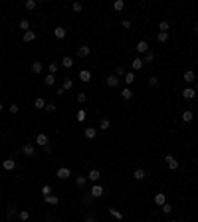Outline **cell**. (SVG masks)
Segmentation results:
<instances>
[{
    "label": "cell",
    "mask_w": 198,
    "mask_h": 222,
    "mask_svg": "<svg viewBox=\"0 0 198 222\" xmlns=\"http://www.w3.org/2000/svg\"><path fill=\"white\" fill-rule=\"evenodd\" d=\"M56 177L60 179V181H65V179H69V177H71V171L67 169V167H62V169H58Z\"/></svg>",
    "instance_id": "1"
},
{
    "label": "cell",
    "mask_w": 198,
    "mask_h": 222,
    "mask_svg": "<svg viewBox=\"0 0 198 222\" xmlns=\"http://www.w3.org/2000/svg\"><path fill=\"white\" fill-rule=\"evenodd\" d=\"M103 186H101V185H95L93 188H91V190H89V194L91 196H93V198H99V196H103Z\"/></svg>",
    "instance_id": "2"
},
{
    "label": "cell",
    "mask_w": 198,
    "mask_h": 222,
    "mask_svg": "<svg viewBox=\"0 0 198 222\" xmlns=\"http://www.w3.org/2000/svg\"><path fill=\"white\" fill-rule=\"evenodd\" d=\"M48 143H50V139H48V135H46V133H40V135L36 137V145H40V147H46Z\"/></svg>",
    "instance_id": "3"
},
{
    "label": "cell",
    "mask_w": 198,
    "mask_h": 222,
    "mask_svg": "<svg viewBox=\"0 0 198 222\" xmlns=\"http://www.w3.org/2000/svg\"><path fill=\"white\" fill-rule=\"evenodd\" d=\"M165 163H166L168 167H170L172 171H174V169H178V161H176V159L172 157V155H166V157H165Z\"/></svg>",
    "instance_id": "4"
},
{
    "label": "cell",
    "mask_w": 198,
    "mask_h": 222,
    "mask_svg": "<svg viewBox=\"0 0 198 222\" xmlns=\"http://www.w3.org/2000/svg\"><path fill=\"white\" fill-rule=\"evenodd\" d=\"M65 34H67V30H65L64 26H58L56 30H54V36H56L58 40H64V38H65Z\"/></svg>",
    "instance_id": "5"
},
{
    "label": "cell",
    "mask_w": 198,
    "mask_h": 222,
    "mask_svg": "<svg viewBox=\"0 0 198 222\" xmlns=\"http://www.w3.org/2000/svg\"><path fill=\"white\" fill-rule=\"evenodd\" d=\"M2 167H4V171H12L16 167V161H14V159H4V161H2Z\"/></svg>",
    "instance_id": "6"
},
{
    "label": "cell",
    "mask_w": 198,
    "mask_h": 222,
    "mask_svg": "<svg viewBox=\"0 0 198 222\" xmlns=\"http://www.w3.org/2000/svg\"><path fill=\"white\" fill-rule=\"evenodd\" d=\"M79 79H81L83 83L91 81V72H89V70H81V72H79Z\"/></svg>",
    "instance_id": "7"
},
{
    "label": "cell",
    "mask_w": 198,
    "mask_h": 222,
    "mask_svg": "<svg viewBox=\"0 0 198 222\" xmlns=\"http://www.w3.org/2000/svg\"><path fill=\"white\" fill-rule=\"evenodd\" d=\"M87 179H89V181H93V182H97L99 179H101V173H99L97 169H91L89 175H87Z\"/></svg>",
    "instance_id": "8"
},
{
    "label": "cell",
    "mask_w": 198,
    "mask_h": 222,
    "mask_svg": "<svg viewBox=\"0 0 198 222\" xmlns=\"http://www.w3.org/2000/svg\"><path fill=\"white\" fill-rule=\"evenodd\" d=\"M105 83H107L109 87H117L119 85V77H117V75H109V77L105 79Z\"/></svg>",
    "instance_id": "9"
},
{
    "label": "cell",
    "mask_w": 198,
    "mask_h": 222,
    "mask_svg": "<svg viewBox=\"0 0 198 222\" xmlns=\"http://www.w3.org/2000/svg\"><path fill=\"white\" fill-rule=\"evenodd\" d=\"M137 52H139V54H147V52H149V44H147L145 40H141V42L137 44Z\"/></svg>",
    "instance_id": "10"
},
{
    "label": "cell",
    "mask_w": 198,
    "mask_h": 222,
    "mask_svg": "<svg viewBox=\"0 0 198 222\" xmlns=\"http://www.w3.org/2000/svg\"><path fill=\"white\" fill-rule=\"evenodd\" d=\"M182 97L184 99H192V97H196V91L192 89V87H186V89H182Z\"/></svg>",
    "instance_id": "11"
},
{
    "label": "cell",
    "mask_w": 198,
    "mask_h": 222,
    "mask_svg": "<svg viewBox=\"0 0 198 222\" xmlns=\"http://www.w3.org/2000/svg\"><path fill=\"white\" fill-rule=\"evenodd\" d=\"M89 52H91L89 46H81V48H77V56L79 58H87V56H89Z\"/></svg>",
    "instance_id": "12"
},
{
    "label": "cell",
    "mask_w": 198,
    "mask_h": 222,
    "mask_svg": "<svg viewBox=\"0 0 198 222\" xmlns=\"http://www.w3.org/2000/svg\"><path fill=\"white\" fill-rule=\"evenodd\" d=\"M22 153L26 155V157H32V155H34V145H32V143H26V145L22 147Z\"/></svg>",
    "instance_id": "13"
},
{
    "label": "cell",
    "mask_w": 198,
    "mask_h": 222,
    "mask_svg": "<svg viewBox=\"0 0 198 222\" xmlns=\"http://www.w3.org/2000/svg\"><path fill=\"white\" fill-rule=\"evenodd\" d=\"M143 66H145V64H143V60H141V58H135V60L131 62V68L135 70V72H139V70H141Z\"/></svg>",
    "instance_id": "14"
},
{
    "label": "cell",
    "mask_w": 198,
    "mask_h": 222,
    "mask_svg": "<svg viewBox=\"0 0 198 222\" xmlns=\"http://www.w3.org/2000/svg\"><path fill=\"white\" fill-rule=\"evenodd\" d=\"M194 79H196V73L192 72V70H188V72H184V81H186V83H192Z\"/></svg>",
    "instance_id": "15"
},
{
    "label": "cell",
    "mask_w": 198,
    "mask_h": 222,
    "mask_svg": "<svg viewBox=\"0 0 198 222\" xmlns=\"http://www.w3.org/2000/svg\"><path fill=\"white\" fill-rule=\"evenodd\" d=\"M109 214H111L113 216V218H117V220H123V212H121V210H117V208H109Z\"/></svg>",
    "instance_id": "16"
},
{
    "label": "cell",
    "mask_w": 198,
    "mask_h": 222,
    "mask_svg": "<svg viewBox=\"0 0 198 222\" xmlns=\"http://www.w3.org/2000/svg\"><path fill=\"white\" fill-rule=\"evenodd\" d=\"M44 83H46L48 87H52L54 83H56V75H54V73H48V75L44 77Z\"/></svg>",
    "instance_id": "17"
},
{
    "label": "cell",
    "mask_w": 198,
    "mask_h": 222,
    "mask_svg": "<svg viewBox=\"0 0 198 222\" xmlns=\"http://www.w3.org/2000/svg\"><path fill=\"white\" fill-rule=\"evenodd\" d=\"M46 202L52 204V206H56V204H60V198H58L56 194H50V196H46Z\"/></svg>",
    "instance_id": "18"
},
{
    "label": "cell",
    "mask_w": 198,
    "mask_h": 222,
    "mask_svg": "<svg viewBox=\"0 0 198 222\" xmlns=\"http://www.w3.org/2000/svg\"><path fill=\"white\" fill-rule=\"evenodd\" d=\"M121 95H123V99H125V101H131V99H133V91L129 89V87H125V89L121 91Z\"/></svg>",
    "instance_id": "19"
},
{
    "label": "cell",
    "mask_w": 198,
    "mask_h": 222,
    "mask_svg": "<svg viewBox=\"0 0 198 222\" xmlns=\"http://www.w3.org/2000/svg\"><path fill=\"white\" fill-rule=\"evenodd\" d=\"M42 70H44V64H42V62H34V64H32V72L36 73V75L40 73Z\"/></svg>",
    "instance_id": "20"
},
{
    "label": "cell",
    "mask_w": 198,
    "mask_h": 222,
    "mask_svg": "<svg viewBox=\"0 0 198 222\" xmlns=\"http://www.w3.org/2000/svg\"><path fill=\"white\" fill-rule=\"evenodd\" d=\"M133 177H135V179H137V181H143V179H145V177H147V173H145V169H137V171H135V173H133Z\"/></svg>",
    "instance_id": "21"
},
{
    "label": "cell",
    "mask_w": 198,
    "mask_h": 222,
    "mask_svg": "<svg viewBox=\"0 0 198 222\" xmlns=\"http://www.w3.org/2000/svg\"><path fill=\"white\" fill-rule=\"evenodd\" d=\"M34 40H36V32H32V30L24 32V42H34Z\"/></svg>",
    "instance_id": "22"
},
{
    "label": "cell",
    "mask_w": 198,
    "mask_h": 222,
    "mask_svg": "<svg viewBox=\"0 0 198 222\" xmlns=\"http://www.w3.org/2000/svg\"><path fill=\"white\" fill-rule=\"evenodd\" d=\"M155 202H157V204H159V206H163V204H165V202H166V196H165V194H163V192H159V194H157V196H155Z\"/></svg>",
    "instance_id": "23"
},
{
    "label": "cell",
    "mask_w": 198,
    "mask_h": 222,
    "mask_svg": "<svg viewBox=\"0 0 198 222\" xmlns=\"http://www.w3.org/2000/svg\"><path fill=\"white\" fill-rule=\"evenodd\" d=\"M95 135H97V129H95V127H87L85 129V137H87V139H93Z\"/></svg>",
    "instance_id": "24"
},
{
    "label": "cell",
    "mask_w": 198,
    "mask_h": 222,
    "mask_svg": "<svg viewBox=\"0 0 198 222\" xmlns=\"http://www.w3.org/2000/svg\"><path fill=\"white\" fill-rule=\"evenodd\" d=\"M113 8H115V12H121L125 8V2L123 0H115V2H113Z\"/></svg>",
    "instance_id": "25"
},
{
    "label": "cell",
    "mask_w": 198,
    "mask_h": 222,
    "mask_svg": "<svg viewBox=\"0 0 198 222\" xmlns=\"http://www.w3.org/2000/svg\"><path fill=\"white\" fill-rule=\"evenodd\" d=\"M36 109H46V101H44V97H36Z\"/></svg>",
    "instance_id": "26"
},
{
    "label": "cell",
    "mask_w": 198,
    "mask_h": 222,
    "mask_svg": "<svg viewBox=\"0 0 198 222\" xmlns=\"http://www.w3.org/2000/svg\"><path fill=\"white\" fill-rule=\"evenodd\" d=\"M192 119H194V113L192 111H184L182 113V121L184 123H188V121H192Z\"/></svg>",
    "instance_id": "27"
},
{
    "label": "cell",
    "mask_w": 198,
    "mask_h": 222,
    "mask_svg": "<svg viewBox=\"0 0 198 222\" xmlns=\"http://www.w3.org/2000/svg\"><path fill=\"white\" fill-rule=\"evenodd\" d=\"M71 87H73V81H71L69 77H65V79H64V85H62V89L67 91V89H71Z\"/></svg>",
    "instance_id": "28"
},
{
    "label": "cell",
    "mask_w": 198,
    "mask_h": 222,
    "mask_svg": "<svg viewBox=\"0 0 198 222\" xmlns=\"http://www.w3.org/2000/svg\"><path fill=\"white\" fill-rule=\"evenodd\" d=\"M20 30H24V32H28V30H30V22H28L26 18H22V20H20Z\"/></svg>",
    "instance_id": "29"
},
{
    "label": "cell",
    "mask_w": 198,
    "mask_h": 222,
    "mask_svg": "<svg viewBox=\"0 0 198 222\" xmlns=\"http://www.w3.org/2000/svg\"><path fill=\"white\" fill-rule=\"evenodd\" d=\"M157 40L161 42V44H165V42L168 40V32H159V34H157Z\"/></svg>",
    "instance_id": "30"
},
{
    "label": "cell",
    "mask_w": 198,
    "mask_h": 222,
    "mask_svg": "<svg viewBox=\"0 0 198 222\" xmlns=\"http://www.w3.org/2000/svg\"><path fill=\"white\" fill-rule=\"evenodd\" d=\"M133 81H135V73L133 72H127V73H125V83H127V85H131Z\"/></svg>",
    "instance_id": "31"
},
{
    "label": "cell",
    "mask_w": 198,
    "mask_h": 222,
    "mask_svg": "<svg viewBox=\"0 0 198 222\" xmlns=\"http://www.w3.org/2000/svg\"><path fill=\"white\" fill-rule=\"evenodd\" d=\"M85 182H87V179L83 177V175H79V177H75V185H77V186H85Z\"/></svg>",
    "instance_id": "32"
},
{
    "label": "cell",
    "mask_w": 198,
    "mask_h": 222,
    "mask_svg": "<svg viewBox=\"0 0 198 222\" xmlns=\"http://www.w3.org/2000/svg\"><path fill=\"white\" fill-rule=\"evenodd\" d=\"M62 66H64V68H71V66H73V60H71L69 56H65L64 60H62Z\"/></svg>",
    "instance_id": "33"
},
{
    "label": "cell",
    "mask_w": 198,
    "mask_h": 222,
    "mask_svg": "<svg viewBox=\"0 0 198 222\" xmlns=\"http://www.w3.org/2000/svg\"><path fill=\"white\" fill-rule=\"evenodd\" d=\"M153 60H155V54H153V52H147V54H145V60H143V64H151Z\"/></svg>",
    "instance_id": "34"
},
{
    "label": "cell",
    "mask_w": 198,
    "mask_h": 222,
    "mask_svg": "<svg viewBox=\"0 0 198 222\" xmlns=\"http://www.w3.org/2000/svg\"><path fill=\"white\" fill-rule=\"evenodd\" d=\"M109 125H111V123H109V119H101L99 129H101V131H107V129H109Z\"/></svg>",
    "instance_id": "35"
},
{
    "label": "cell",
    "mask_w": 198,
    "mask_h": 222,
    "mask_svg": "<svg viewBox=\"0 0 198 222\" xmlns=\"http://www.w3.org/2000/svg\"><path fill=\"white\" fill-rule=\"evenodd\" d=\"M42 194H44V198H46V196H50V194H52V186L44 185V186H42Z\"/></svg>",
    "instance_id": "36"
},
{
    "label": "cell",
    "mask_w": 198,
    "mask_h": 222,
    "mask_svg": "<svg viewBox=\"0 0 198 222\" xmlns=\"http://www.w3.org/2000/svg\"><path fill=\"white\" fill-rule=\"evenodd\" d=\"M85 117H87V113L83 111V109H79L77 115H75V119H77V121H85Z\"/></svg>",
    "instance_id": "37"
},
{
    "label": "cell",
    "mask_w": 198,
    "mask_h": 222,
    "mask_svg": "<svg viewBox=\"0 0 198 222\" xmlns=\"http://www.w3.org/2000/svg\"><path fill=\"white\" fill-rule=\"evenodd\" d=\"M159 30H161V32H168V22H166V20H163V22L159 24Z\"/></svg>",
    "instance_id": "38"
},
{
    "label": "cell",
    "mask_w": 198,
    "mask_h": 222,
    "mask_svg": "<svg viewBox=\"0 0 198 222\" xmlns=\"http://www.w3.org/2000/svg\"><path fill=\"white\" fill-rule=\"evenodd\" d=\"M20 220H28V218H30V212H28V210H20Z\"/></svg>",
    "instance_id": "39"
},
{
    "label": "cell",
    "mask_w": 198,
    "mask_h": 222,
    "mask_svg": "<svg viewBox=\"0 0 198 222\" xmlns=\"http://www.w3.org/2000/svg\"><path fill=\"white\" fill-rule=\"evenodd\" d=\"M163 212H165V214H170V212H172V206L168 202H165V204H163Z\"/></svg>",
    "instance_id": "40"
},
{
    "label": "cell",
    "mask_w": 198,
    "mask_h": 222,
    "mask_svg": "<svg viewBox=\"0 0 198 222\" xmlns=\"http://www.w3.org/2000/svg\"><path fill=\"white\" fill-rule=\"evenodd\" d=\"M71 8H73L75 12H81V10H83V4H81V2H73V6H71Z\"/></svg>",
    "instance_id": "41"
},
{
    "label": "cell",
    "mask_w": 198,
    "mask_h": 222,
    "mask_svg": "<svg viewBox=\"0 0 198 222\" xmlns=\"http://www.w3.org/2000/svg\"><path fill=\"white\" fill-rule=\"evenodd\" d=\"M26 8H28V10H34V8H36V0H28V2H26Z\"/></svg>",
    "instance_id": "42"
},
{
    "label": "cell",
    "mask_w": 198,
    "mask_h": 222,
    "mask_svg": "<svg viewBox=\"0 0 198 222\" xmlns=\"http://www.w3.org/2000/svg\"><path fill=\"white\" fill-rule=\"evenodd\" d=\"M48 70H50V73H56L58 72V64H48Z\"/></svg>",
    "instance_id": "43"
},
{
    "label": "cell",
    "mask_w": 198,
    "mask_h": 222,
    "mask_svg": "<svg viewBox=\"0 0 198 222\" xmlns=\"http://www.w3.org/2000/svg\"><path fill=\"white\" fill-rule=\"evenodd\" d=\"M85 99H87L85 93H79V95H77V103H85Z\"/></svg>",
    "instance_id": "44"
},
{
    "label": "cell",
    "mask_w": 198,
    "mask_h": 222,
    "mask_svg": "<svg viewBox=\"0 0 198 222\" xmlns=\"http://www.w3.org/2000/svg\"><path fill=\"white\" fill-rule=\"evenodd\" d=\"M91 198H93V196H91L89 192H87V194H83V202H85V204H89V202H91Z\"/></svg>",
    "instance_id": "45"
},
{
    "label": "cell",
    "mask_w": 198,
    "mask_h": 222,
    "mask_svg": "<svg viewBox=\"0 0 198 222\" xmlns=\"http://www.w3.org/2000/svg\"><path fill=\"white\" fill-rule=\"evenodd\" d=\"M10 113H12V115L18 113V105H16V103H12V105H10Z\"/></svg>",
    "instance_id": "46"
},
{
    "label": "cell",
    "mask_w": 198,
    "mask_h": 222,
    "mask_svg": "<svg viewBox=\"0 0 198 222\" xmlns=\"http://www.w3.org/2000/svg\"><path fill=\"white\" fill-rule=\"evenodd\" d=\"M115 72H117V75H123V77H125V73H127V72H125V68H121V66L115 70Z\"/></svg>",
    "instance_id": "47"
},
{
    "label": "cell",
    "mask_w": 198,
    "mask_h": 222,
    "mask_svg": "<svg viewBox=\"0 0 198 222\" xmlns=\"http://www.w3.org/2000/svg\"><path fill=\"white\" fill-rule=\"evenodd\" d=\"M149 83H151L153 87H155V85H159V77H151V79H149Z\"/></svg>",
    "instance_id": "48"
},
{
    "label": "cell",
    "mask_w": 198,
    "mask_h": 222,
    "mask_svg": "<svg viewBox=\"0 0 198 222\" xmlns=\"http://www.w3.org/2000/svg\"><path fill=\"white\" fill-rule=\"evenodd\" d=\"M46 111H50V113H52V111H56V105H54V103H50V105H46Z\"/></svg>",
    "instance_id": "49"
},
{
    "label": "cell",
    "mask_w": 198,
    "mask_h": 222,
    "mask_svg": "<svg viewBox=\"0 0 198 222\" xmlns=\"http://www.w3.org/2000/svg\"><path fill=\"white\" fill-rule=\"evenodd\" d=\"M123 28H127V30H129V28H131V20H123Z\"/></svg>",
    "instance_id": "50"
},
{
    "label": "cell",
    "mask_w": 198,
    "mask_h": 222,
    "mask_svg": "<svg viewBox=\"0 0 198 222\" xmlns=\"http://www.w3.org/2000/svg\"><path fill=\"white\" fill-rule=\"evenodd\" d=\"M52 149H54V147H52V145H50V143H48V145H46V147H44V151H46V153H52Z\"/></svg>",
    "instance_id": "51"
},
{
    "label": "cell",
    "mask_w": 198,
    "mask_h": 222,
    "mask_svg": "<svg viewBox=\"0 0 198 222\" xmlns=\"http://www.w3.org/2000/svg\"><path fill=\"white\" fill-rule=\"evenodd\" d=\"M85 222H95V216H91V214L85 216Z\"/></svg>",
    "instance_id": "52"
},
{
    "label": "cell",
    "mask_w": 198,
    "mask_h": 222,
    "mask_svg": "<svg viewBox=\"0 0 198 222\" xmlns=\"http://www.w3.org/2000/svg\"><path fill=\"white\" fill-rule=\"evenodd\" d=\"M14 212H16V208H14V206H10V208H8V216H12Z\"/></svg>",
    "instance_id": "53"
},
{
    "label": "cell",
    "mask_w": 198,
    "mask_h": 222,
    "mask_svg": "<svg viewBox=\"0 0 198 222\" xmlns=\"http://www.w3.org/2000/svg\"><path fill=\"white\" fill-rule=\"evenodd\" d=\"M196 97H198V87H196Z\"/></svg>",
    "instance_id": "54"
},
{
    "label": "cell",
    "mask_w": 198,
    "mask_h": 222,
    "mask_svg": "<svg viewBox=\"0 0 198 222\" xmlns=\"http://www.w3.org/2000/svg\"><path fill=\"white\" fill-rule=\"evenodd\" d=\"M0 111H2V103H0Z\"/></svg>",
    "instance_id": "55"
},
{
    "label": "cell",
    "mask_w": 198,
    "mask_h": 222,
    "mask_svg": "<svg viewBox=\"0 0 198 222\" xmlns=\"http://www.w3.org/2000/svg\"><path fill=\"white\" fill-rule=\"evenodd\" d=\"M172 222H178V220H172Z\"/></svg>",
    "instance_id": "56"
}]
</instances>
